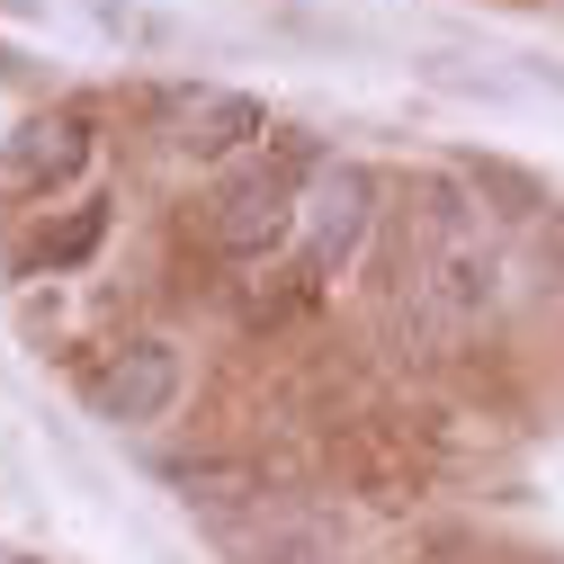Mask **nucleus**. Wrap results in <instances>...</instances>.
I'll return each instance as SVG.
<instances>
[{"mask_svg":"<svg viewBox=\"0 0 564 564\" xmlns=\"http://www.w3.org/2000/svg\"><path fill=\"white\" fill-rule=\"evenodd\" d=\"M332 153L314 144V134H269L260 153L225 162L216 180H206V197L188 206V234L206 260L225 269H269L296 251V225H305V188Z\"/></svg>","mask_w":564,"mask_h":564,"instance_id":"obj_1","label":"nucleus"},{"mask_svg":"<svg viewBox=\"0 0 564 564\" xmlns=\"http://www.w3.org/2000/svg\"><path fill=\"white\" fill-rule=\"evenodd\" d=\"M323 466L340 492H359L377 511H412L431 492V457L403 440V421H377V412H349V421H323Z\"/></svg>","mask_w":564,"mask_h":564,"instance_id":"obj_2","label":"nucleus"},{"mask_svg":"<svg viewBox=\"0 0 564 564\" xmlns=\"http://www.w3.org/2000/svg\"><path fill=\"white\" fill-rule=\"evenodd\" d=\"M386 234V180L368 171V162H323L314 171V188H305V225H296V251L323 269V278H340V269H359L368 260V242Z\"/></svg>","mask_w":564,"mask_h":564,"instance_id":"obj_3","label":"nucleus"},{"mask_svg":"<svg viewBox=\"0 0 564 564\" xmlns=\"http://www.w3.org/2000/svg\"><path fill=\"white\" fill-rule=\"evenodd\" d=\"M180 394H188V359H180V340H162V332H126L108 359L90 368V412L117 421V431H153V421H171Z\"/></svg>","mask_w":564,"mask_h":564,"instance_id":"obj_4","label":"nucleus"},{"mask_svg":"<svg viewBox=\"0 0 564 564\" xmlns=\"http://www.w3.org/2000/svg\"><path fill=\"white\" fill-rule=\"evenodd\" d=\"M99 153V126L82 108H36L10 144H0V197H54V188H73Z\"/></svg>","mask_w":564,"mask_h":564,"instance_id":"obj_5","label":"nucleus"},{"mask_svg":"<svg viewBox=\"0 0 564 564\" xmlns=\"http://www.w3.org/2000/svg\"><path fill=\"white\" fill-rule=\"evenodd\" d=\"M269 108L251 99V90H188L180 108H171V153L180 162H197V171H225V162H242V153H260L269 144Z\"/></svg>","mask_w":564,"mask_h":564,"instance_id":"obj_6","label":"nucleus"},{"mask_svg":"<svg viewBox=\"0 0 564 564\" xmlns=\"http://www.w3.org/2000/svg\"><path fill=\"white\" fill-rule=\"evenodd\" d=\"M421 305H431L440 323H475V314H492V305H502V242H492L484 225L431 242V251H421Z\"/></svg>","mask_w":564,"mask_h":564,"instance_id":"obj_7","label":"nucleus"},{"mask_svg":"<svg viewBox=\"0 0 564 564\" xmlns=\"http://www.w3.org/2000/svg\"><path fill=\"white\" fill-rule=\"evenodd\" d=\"M466 188L475 197H492V216H502V225H538L546 216V180H529L520 162H492V153H466Z\"/></svg>","mask_w":564,"mask_h":564,"instance_id":"obj_8","label":"nucleus"},{"mask_svg":"<svg viewBox=\"0 0 564 564\" xmlns=\"http://www.w3.org/2000/svg\"><path fill=\"white\" fill-rule=\"evenodd\" d=\"M108 225H117V206H108V197L73 206L63 225H45V234H36V269H54V278H63V269H82V260L108 242Z\"/></svg>","mask_w":564,"mask_h":564,"instance_id":"obj_9","label":"nucleus"},{"mask_svg":"<svg viewBox=\"0 0 564 564\" xmlns=\"http://www.w3.org/2000/svg\"><path fill=\"white\" fill-rule=\"evenodd\" d=\"M90 28H99V36H117V45H144V54H162V45L180 36L162 10H134V0H90Z\"/></svg>","mask_w":564,"mask_h":564,"instance_id":"obj_10","label":"nucleus"},{"mask_svg":"<svg viewBox=\"0 0 564 564\" xmlns=\"http://www.w3.org/2000/svg\"><path fill=\"white\" fill-rule=\"evenodd\" d=\"M323 564H359V555H323Z\"/></svg>","mask_w":564,"mask_h":564,"instance_id":"obj_11","label":"nucleus"}]
</instances>
